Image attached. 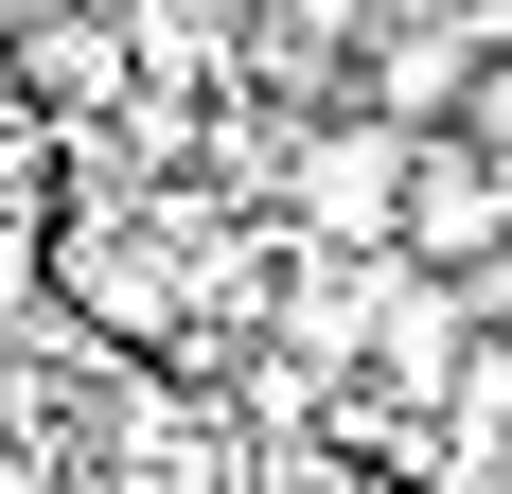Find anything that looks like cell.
Returning <instances> with one entry per match:
<instances>
[{"mask_svg": "<svg viewBox=\"0 0 512 494\" xmlns=\"http://www.w3.org/2000/svg\"><path fill=\"white\" fill-rule=\"evenodd\" d=\"M301 212H318L336 247H371L389 212H407V142H389V124H354V142H318V159H301Z\"/></svg>", "mask_w": 512, "mask_h": 494, "instance_id": "cell-1", "label": "cell"}]
</instances>
